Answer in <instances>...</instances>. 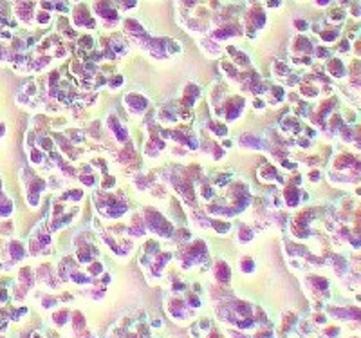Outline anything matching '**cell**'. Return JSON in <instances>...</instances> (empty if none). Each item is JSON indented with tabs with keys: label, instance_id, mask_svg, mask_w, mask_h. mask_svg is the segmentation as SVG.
<instances>
[{
	"label": "cell",
	"instance_id": "obj_2",
	"mask_svg": "<svg viewBox=\"0 0 361 338\" xmlns=\"http://www.w3.org/2000/svg\"><path fill=\"white\" fill-rule=\"evenodd\" d=\"M2 134H4V127H2V125H0V136H2Z\"/></svg>",
	"mask_w": 361,
	"mask_h": 338
},
{
	"label": "cell",
	"instance_id": "obj_1",
	"mask_svg": "<svg viewBox=\"0 0 361 338\" xmlns=\"http://www.w3.org/2000/svg\"><path fill=\"white\" fill-rule=\"evenodd\" d=\"M11 213V202L7 199H2L0 201V215H9Z\"/></svg>",
	"mask_w": 361,
	"mask_h": 338
}]
</instances>
